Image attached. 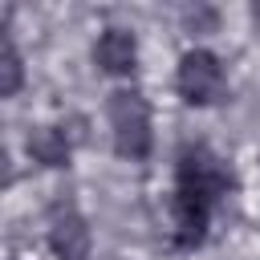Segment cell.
Instances as JSON below:
<instances>
[{"mask_svg":"<svg viewBox=\"0 0 260 260\" xmlns=\"http://www.w3.org/2000/svg\"><path fill=\"white\" fill-rule=\"evenodd\" d=\"M16 183V162H12V154L0 146V191H8Z\"/></svg>","mask_w":260,"mask_h":260,"instance_id":"8","label":"cell"},{"mask_svg":"<svg viewBox=\"0 0 260 260\" xmlns=\"http://www.w3.org/2000/svg\"><path fill=\"white\" fill-rule=\"evenodd\" d=\"M175 89L187 106L195 110H207V106H219L228 98V73H223V61L211 53V49H187L179 57V69H175Z\"/></svg>","mask_w":260,"mask_h":260,"instance_id":"3","label":"cell"},{"mask_svg":"<svg viewBox=\"0 0 260 260\" xmlns=\"http://www.w3.org/2000/svg\"><path fill=\"white\" fill-rule=\"evenodd\" d=\"M106 118H110V138H114L118 158L146 162L150 150H154V122H150V102H146V93L134 89V85L114 89L110 102H106Z\"/></svg>","mask_w":260,"mask_h":260,"instance_id":"2","label":"cell"},{"mask_svg":"<svg viewBox=\"0 0 260 260\" xmlns=\"http://www.w3.org/2000/svg\"><path fill=\"white\" fill-rule=\"evenodd\" d=\"M85 142V118H69V122H49V126H32L24 134V150L32 162L49 167V171H61L69 167L73 150Z\"/></svg>","mask_w":260,"mask_h":260,"instance_id":"4","label":"cell"},{"mask_svg":"<svg viewBox=\"0 0 260 260\" xmlns=\"http://www.w3.org/2000/svg\"><path fill=\"white\" fill-rule=\"evenodd\" d=\"M24 85V61L16 53V45L8 37H0V102L4 98H16Z\"/></svg>","mask_w":260,"mask_h":260,"instance_id":"7","label":"cell"},{"mask_svg":"<svg viewBox=\"0 0 260 260\" xmlns=\"http://www.w3.org/2000/svg\"><path fill=\"white\" fill-rule=\"evenodd\" d=\"M93 65L102 73H110V77H130L138 69V37L130 28L110 24L93 45Z\"/></svg>","mask_w":260,"mask_h":260,"instance_id":"6","label":"cell"},{"mask_svg":"<svg viewBox=\"0 0 260 260\" xmlns=\"http://www.w3.org/2000/svg\"><path fill=\"white\" fill-rule=\"evenodd\" d=\"M236 191L232 162L203 138H187L175 150V191H171V244L195 252L211 236L219 203Z\"/></svg>","mask_w":260,"mask_h":260,"instance_id":"1","label":"cell"},{"mask_svg":"<svg viewBox=\"0 0 260 260\" xmlns=\"http://www.w3.org/2000/svg\"><path fill=\"white\" fill-rule=\"evenodd\" d=\"M49 252L57 260H89L93 252V232H89V219L77 211L73 199H57L49 207Z\"/></svg>","mask_w":260,"mask_h":260,"instance_id":"5","label":"cell"}]
</instances>
